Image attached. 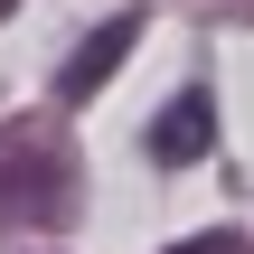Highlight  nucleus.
Segmentation results:
<instances>
[{
	"instance_id": "1",
	"label": "nucleus",
	"mask_w": 254,
	"mask_h": 254,
	"mask_svg": "<svg viewBox=\"0 0 254 254\" xmlns=\"http://www.w3.org/2000/svg\"><path fill=\"white\" fill-rule=\"evenodd\" d=\"M66 198H75L66 151H57L38 123H9V132H0V226H57Z\"/></svg>"
},
{
	"instance_id": "2",
	"label": "nucleus",
	"mask_w": 254,
	"mask_h": 254,
	"mask_svg": "<svg viewBox=\"0 0 254 254\" xmlns=\"http://www.w3.org/2000/svg\"><path fill=\"white\" fill-rule=\"evenodd\" d=\"M207 151H217V94H207V85H189V94H170V104H160V123H151V160L189 170V160H207Z\"/></svg>"
},
{
	"instance_id": "3",
	"label": "nucleus",
	"mask_w": 254,
	"mask_h": 254,
	"mask_svg": "<svg viewBox=\"0 0 254 254\" xmlns=\"http://www.w3.org/2000/svg\"><path fill=\"white\" fill-rule=\"evenodd\" d=\"M132 38H141V9H123V19H104V28H94V38H85V47H75L66 66H57V94H66V104H85V94H104V75H113V66L132 57Z\"/></svg>"
},
{
	"instance_id": "4",
	"label": "nucleus",
	"mask_w": 254,
	"mask_h": 254,
	"mask_svg": "<svg viewBox=\"0 0 254 254\" xmlns=\"http://www.w3.org/2000/svg\"><path fill=\"white\" fill-rule=\"evenodd\" d=\"M170 254H254L245 236H189V245H170Z\"/></svg>"
}]
</instances>
